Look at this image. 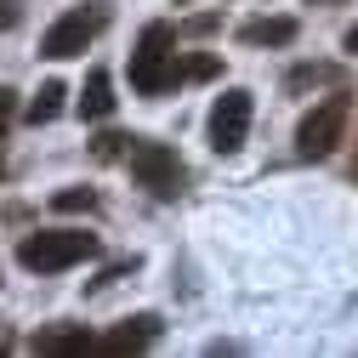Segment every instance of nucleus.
Returning a JSON list of instances; mask_svg holds the SVG:
<instances>
[{"label":"nucleus","instance_id":"obj_1","mask_svg":"<svg viewBox=\"0 0 358 358\" xmlns=\"http://www.w3.org/2000/svg\"><path fill=\"white\" fill-rule=\"evenodd\" d=\"M131 85L143 97H165L171 85H182V63H176V29L171 23H148L137 52H131Z\"/></svg>","mask_w":358,"mask_h":358},{"label":"nucleus","instance_id":"obj_2","mask_svg":"<svg viewBox=\"0 0 358 358\" xmlns=\"http://www.w3.org/2000/svg\"><path fill=\"white\" fill-rule=\"evenodd\" d=\"M92 256H97V234H85V228H46L17 245V262L29 273H63V267L92 262Z\"/></svg>","mask_w":358,"mask_h":358},{"label":"nucleus","instance_id":"obj_3","mask_svg":"<svg viewBox=\"0 0 358 358\" xmlns=\"http://www.w3.org/2000/svg\"><path fill=\"white\" fill-rule=\"evenodd\" d=\"M347 120H352V97L347 92H330L324 103H313L296 125V154L301 159H330L347 137Z\"/></svg>","mask_w":358,"mask_h":358},{"label":"nucleus","instance_id":"obj_4","mask_svg":"<svg viewBox=\"0 0 358 358\" xmlns=\"http://www.w3.org/2000/svg\"><path fill=\"white\" fill-rule=\"evenodd\" d=\"M108 29V0H85V6H74V12H63L46 34H40V57H52V63H63V57H80L92 40Z\"/></svg>","mask_w":358,"mask_h":358},{"label":"nucleus","instance_id":"obj_5","mask_svg":"<svg viewBox=\"0 0 358 358\" xmlns=\"http://www.w3.org/2000/svg\"><path fill=\"white\" fill-rule=\"evenodd\" d=\"M131 176L154 194V199H176L182 194V182H188V171H182V159H176V148H165V143H131Z\"/></svg>","mask_w":358,"mask_h":358},{"label":"nucleus","instance_id":"obj_6","mask_svg":"<svg viewBox=\"0 0 358 358\" xmlns=\"http://www.w3.org/2000/svg\"><path fill=\"white\" fill-rule=\"evenodd\" d=\"M250 114H256L250 92H245V85H228V92L216 97V108H210V148H216V154L245 148V137H250Z\"/></svg>","mask_w":358,"mask_h":358},{"label":"nucleus","instance_id":"obj_7","mask_svg":"<svg viewBox=\"0 0 358 358\" xmlns=\"http://www.w3.org/2000/svg\"><path fill=\"white\" fill-rule=\"evenodd\" d=\"M159 313H137V319H125L120 330H108V336H97V347L103 352H143V347H154L159 341Z\"/></svg>","mask_w":358,"mask_h":358},{"label":"nucleus","instance_id":"obj_8","mask_svg":"<svg viewBox=\"0 0 358 358\" xmlns=\"http://www.w3.org/2000/svg\"><path fill=\"white\" fill-rule=\"evenodd\" d=\"M74 114H80V120H108V114H114V80H108V69H92V74H85L80 97H74Z\"/></svg>","mask_w":358,"mask_h":358},{"label":"nucleus","instance_id":"obj_9","mask_svg":"<svg viewBox=\"0 0 358 358\" xmlns=\"http://www.w3.org/2000/svg\"><path fill=\"white\" fill-rule=\"evenodd\" d=\"M29 347L46 352V358H69V352H85V347H97V341L85 336V324H52V330H40Z\"/></svg>","mask_w":358,"mask_h":358},{"label":"nucleus","instance_id":"obj_10","mask_svg":"<svg viewBox=\"0 0 358 358\" xmlns=\"http://www.w3.org/2000/svg\"><path fill=\"white\" fill-rule=\"evenodd\" d=\"M296 34H301V23H296V17H250V23L239 29L245 46H290Z\"/></svg>","mask_w":358,"mask_h":358},{"label":"nucleus","instance_id":"obj_11","mask_svg":"<svg viewBox=\"0 0 358 358\" xmlns=\"http://www.w3.org/2000/svg\"><path fill=\"white\" fill-rule=\"evenodd\" d=\"M63 97H69V85H63V80H46V85L29 97V120H34V125H52V120L63 114Z\"/></svg>","mask_w":358,"mask_h":358},{"label":"nucleus","instance_id":"obj_12","mask_svg":"<svg viewBox=\"0 0 358 358\" xmlns=\"http://www.w3.org/2000/svg\"><path fill=\"white\" fill-rule=\"evenodd\" d=\"M52 210H63V216H74V210H97V194H92V188H63V194H52Z\"/></svg>","mask_w":358,"mask_h":358},{"label":"nucleus","instance_id":"obj_13","mask_svg":"<svg viewBox=\"0 0 358 358\" xmlns=\"http://www.w3.org/2000/svg\"><path fill=\"white\" fill-rule=\"evenodd\" d=\"M324 80H336V69H324V63H301V69H290V92H307V85H324Z\"/></svg>","mask_w":358,"mask_h":358},{"label":"nucleus","instance_id":"obj_14","mask_svg":"<svg viewBox=\"0 0 358 358\" xmlns=\"http://www.w3.org/2000/svg\"><path fill=\"white\" fill-rule=\"evenodd\" d=\"M131 143H137V137H125V131H103V137L92 143V154L97 159H120V154H131Z\"/></svg>","mask_w":358,"mask_h":358},{"label":"nucleus","instance_id":"obj_15","mask_svg":"<svg viewBox=\"0 0 358 358\" xmlns=\"http://www.w3.org/2000/svg\"><path fill=\"white\" fill-rule=\"evenodd\" d=\"M216 69H222V63L199 52V57H188V63H182V80H216Z\"/></svg>","mask_w":358,"mask_h":358},{"label":"nucleus","instance_id":"obj_16","mask_svg":"<svg viewBox=\"0 0 358 358\" xmlns=\"http://www.w3.org/2000/svg\"><path fill=\"white\" fill-rule=\"evenodd\" d=\"M12 120H17V92H0V137L12 131Z\"/></svg>","mask_w":358,"mask_h":358},{"label":"nucleus","instance_id":"obj_17","mask_svg":"<svg viewBox=\"0 0 358 358\" xmlns=\"http://www.w3.org/2000/svg\"><path fill=\"white\" fill-rule=\"evenodd\" d=\"M23 23V0H0V29H17Z\"/></svg>","mask_w":358,"mask_h":358},{"label":"nucleus","instance_id":"obj_18","mask_svg":"<svg viewBox=\"0 0 358 358\" xmlns=\"http://www.w3.org/2000/svg\"><path fill=\"white\" fill-rule=\"evenodd\" d=\"M210 29H216V12H199V17L182 23V34H210Z\"/></svg>","mask_w":358,"mask_h":358},{"label":"nucleus","instance_id":"obj_19","mask_svg":"<svg viewBox=\"0 0 358 358\" xmlns=\"http://www.w3.org/2000/svg\"><path fill=\"white\" fill-rule=\"evenodd\" d=\"M341 46H347V52L358 57V29H347V40H341Z\"/></svg>","mask_w":358,"mask_h":358},{"label":"nucleus","instance_id":"obj_20","mask_svg":"<svg viewBox=\"0 0 358 358\" xmlns=\"http://www.w3.org/2000/svg\"><path fill=\"white\" fill-rule=\"evenodd\" d=\"M6 347H12V336H0V352H6Z\"/></svg>","mask_w":358,"mask_h":358},{"label":"nucleus","instance_id":"obj_21","mask_svg":"<svg viewBox=\"0 0 358 358\" xmlns=\"http://www.w3.org/2000/svg\"><path fill=\"white\" fill-rule=\"evenodd\" d=\"M307 6H330V0H307Z\"/></svg>","mask_w":358,"mask_h":358},{"label":"nucleus","instance_id":"obj_22","mask_svg":"<svg viewBox=\"0 0 358 358\" xmlns=\"http://www.w3.org/2000/svg\"><path fill=\"white\" fill-rule=\"evenodd\" d=\"M352 176H358V159H352Z\"/></svg>","mask_w":358,"mask_h":358},{"label":"nucleus","instance_id":"obj_23","mask_svg":"<svg viewBox=\"0 0 358 358\" xmlns=\"http://www.w3.org/2000/svg\"><path fill=\"white\" fill-rule=\"evenodd\" d=\"M182 6H188V0H182Z\"/></svg>","mask_w":358,"mask_h":358}]
</instances>
